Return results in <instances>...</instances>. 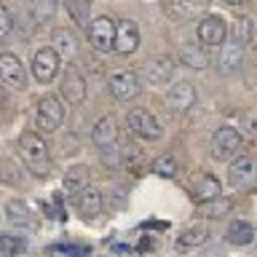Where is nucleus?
<instances>
[{
  "label": "nucleus",
  "mask_w": 257,
  "mask_h": 257,
  "mask_svg": "<svg viewBox=\"0 0 257 257\" xmlns=\"http://www.w3.org/2000/svg\"><path fill=\"white\" fill-rule=\"evenodd\" d=\"M230 212V201L228 198H217V201H212V204H204L201 206V214L204 217H209V220H217V217H222V214H228Z\"/></svg>",
  "instance_id": "nucleus-27"
},
{
  "label": "nucleus",
  "mask_w": 257,
  "mask_h": 257,
  "mask_svg": "<svg viewBox=\"0 0 257 257\" xmlns=\"http://www.w3.org/2000/svg\"><path fill=\"white\" fill-rule=\"evenodd\" d=\"M238 150H241V134H238V128H233V126L217 128L214 137H212V156L217 161H228L233 156H238Z\"/></svg>",
  "instance_id": "nucleus-8"
},
{
  "label": "nucleus",
  "mask_w": 257,
  "mask_h": 257,
  "mask_svg": "<svg viewBox=\"0 0 257 257\" xmlns=\"http://www.w3.org/2000/svg\"><path fill=\"white\" fill-rule=\"evenodd\" d=\"M6 220L14 225V228H30L32 225V214H30V209L24 201L19 198H11L6 204Z\"/></svg>",
  "instance_id": "nucleus-19"
},
{
  "label": "nucleus",
  "mask_w": 257,
  "mask_h": 257,
  "mask_svg": "<svg viewBox=\"0 0 257 257\" xmlns=\"http://www.w3.org/2000/svg\"><path fill=\"white\" fill-rule=\"evenodd\" d=\"M91 142L96 148H112V145H118V123L115 118H99L91 128Z\"/></svg>",
  "instance_id": "nucleus-15"
},
{
  "label": "nucleus",
  "mask_w": 257,
  "mask_h": 257,
  "mask_svg": "<svg viewBox=\"0 0 257 257\" xmlns=\"http://www.w3.org/2000/svg\"><path fill=\"white\" fill-rule=\"evenodd\" d=\"M225 236H228V244H233V246H246L254 241L257 233L246 220H236V222L228 225V233H225Z\"/></svg>",
  "instance_id": "nucleus-20"
},
{
  "label": "nucleus",
  "mask_w": 257,
  "mask_h": 257,
  "mask_svg": "<svg viewBox=\"0 0 257 257\" xmlns=\"http://www.w3.org/2000/svg\"><path fill=\"white\" fill-rule=\"evenodd\" d=\"M166 104L174 112H188L193 104H196V88H193L190 80H180L166 91Z\"/></svg>",
  "instance_id": "nucleus-14"
},
{
  "label": "nucleus",
  "mask_w": 257,
  "mask_h": 257,
  "mask_svg": "<svg viewBox=\"0 0 257 257\" xmlns=\"http://www.w3.org/2000/svg\"><path fill=\"white\" fill-rule=\"evenodd\" d=\"M102 164H107V166H120V164H123V153H120L118 145L102 150Z\"/></svg>",
  "instance_id": "nucleus-32"
},
{
  "label": "nucleus",
  "mask_w": 257,
  "mask_h": 257,
  "mask_svg": "<svg viewBox=\"0 0 257 257\" xmlns=\"http://www.w3.org/2000/svg\"><path fill=\"white\" fill-rule=\"evenodd\" d=\"M75 206H78V212L83 214V217H99L102 214V206H104L102 193L88 185V188H83L80 193H75Z\"/></svg>",
  "instance_id": "nucleus-17"
},
{
  "label": "nucleus",
  "mask_w": 257,
  "mask_h": 257,
  "mask_svg": "<svg viewBox=\"0 0 257 257\" xmlns=\"http://www.w3.org/2000/svg\"><path fill=\"white\" fill-rule=\"evenodd\" d=\"M209 0H172V14L180 19H193V16L204 14Z\"/></svg>",
  "instance_id": "nucleus-24"
},
{
  "label": "nucleus",
  "mask_w": 257,
  "mask_h": 257,
  "mask_svg": "<svg viewBox=\"0 0 257 257\" xmlns=\"http://www.w3.org/2000/svg\"><path fill=\"white\" fill-rule=\"evenodd\" d=\"M51 254H64V257H86L88 254V246H80V244H56L48 249Z\"/></svg>",
  "instance_id": "nucleus-29"
},
{
  "label": "nucleus",
  "mask_w": 257,
  "mask_h": 257,
  "mask_svg": "<svg viewBox=\"0 0 257 257\" xmlns=\"http://www.w3.org/2000/svg\"><path fill=\"white\" fill-rule=\"evenodd\" d=\"M228 6H241V3H246V0H225Z\"/></svg>",
  "instance_id": "nucleus-35"
},
{
  "label": "nucleus",
  "mask_w": 257,
  "mask_h": 257,
  "mask_svg": "<svg viewBox=\"0 0 257 257\" xmlns=\"http://www.w3.org/2000/svg\"><path fill=\"white\" fill-rule=\"evenodd\" d=\"M153 172L158 177H174L177 174V161L172 156H161V158L153 161Z\"/></svg>",
  "instance_id": "nucleus-28"
},
{
  "label": "nucleus",
  "mask_w": 257,
  "mask_h": 257,
  "mask_svg": "<svg viewBox=\"0 0 257 257\" xmlns=\"http://www.w3.org/2000/svg\"><path fill=\"white\" fill-rule=\"evenodd\" d=\"M107 88L110 94L120 102H128V99H137L142 91V80L134 70H120V72H112L107 78Z\"/></svg>",
  "instance_id": "nucleus-4"
},
{
  "label": "nucleus",
  "mask_w": 257,
  "mask_h": 257,
  "mask_svg": "<svg viewBox=\"0 0 257 257\" xmlns=\"http://www.w3.org/2000/svg\"><path fill=\"white\" fill-rule=\"evenodd\" d=\"M249 46L257 48V16H254V19H249Z\"/></svg>",
  "instance_id": "nucleus-33"
},
{
  "label": "nucleus",
  "mask_w": 257,
  "mask_h": 257,
  "mask_svg": "<svg viewBox=\"0 0 257 257\" xmlns=\"http://www.w3.org/2000/svg\"><path fill=\"white\" fill-rule=\"evenodd\" d=\"M51 40H54V51L59 56H64V59H70V56L78 54V40H75V35H72L70 30H64V27L54 30Z\"/></svg>",
  "instance_id": "nucleus-21"
},
{
  "label": "nucleus",
  "mask_w": 257,
  "mask_h": 257,
  "mask_svg": "<svg viewBox=\"0 0 257 257\" xmlns=\"http://www.w3.org/2000/svg\"><path fill=\"white\" fill-rule=\"evenodd\" d=\"M180 62L188 64V67H193V70H204V67L212 64L206 48H201V46H182L180 48Z\"/></svg>",
  "instance_id": "nucleus-23"
},
{
  "label": "nucleus",
  "mask_w": 257,
  "mask_h": 257,
  "mask_svg": "<svg viewBox=\"0 0 257 257\" xmlns=\"http://www.w3.org/2000/svg\"><path fill=\"white\" fill-rule=\"evenodd\" d=\"M19 153H22L24 166L35 177H48V172H51V153H48V145L43 142V137H38L35 132H24L19 137Z\"/></svg>",
  "instance_id": "nucleus-1"
},
{
  "label": "nucleus",
  "mask_w": 257,
  "mask_h": 257,
  "mask_svg": "<svg viewBox=\"0 0 257 257\" xmlns=\"http://www.w3.org/2000/svg\"><path fill=\"white\" fill-rule=\"evenodd\" d=\"M3 104H6V91L0 88V110H3Z\"/></svg>",
  "instance_id": "nucleus-34"
},
{
  "label": "nucleus",
  "mask_w": 257,
  "mask_h": 257,
  "mask_svg": "<svg viewBox=\"0 0 257 257\" xmlns=\"http://www.w3.org/2000/svg\"><path fill=\"white\" fill-rule=\"evenodd\" d=\"M59 64H62V56L54 51V48H38L35 56H32V75H35L38 83H51V80L59 75Z\"/></svg>",
  "instance_id": "nucleus-5"
},
{
  "label": "nucleus",
  "mask_w": 257,
  "mask_h": 257,
  "mask_svg": "<svg viewBox=\"0 0 257 257\" xmlns=\"http://www.w3.org/2000/svg\"><path fill=\"white\" fill-rule=\"evenodd\" d=\"M0 80H3V86L16 88V91L27 88V72H24V64L16 54H0Z\"/></svg>",
  "instance_id": "nucleus-10"
},
{
  "label": "nucleus",
  "mask_w": 257,
  "mask_h": 257,
  "mask_svg": "<svg viewBox=\"0 0 257 257\" xmlns=\"http://www.w3.org/2000/svg\"><path fill=\"white\" fill-rule=\"evenodd\" d=\"M62 94L70 104H80L86 99V78L80 75V70L75 67V64H67V70H64Z\"/></svg>",
  "instance_id": "nucleus-12"
},
{
  "label": "nucleus",
  "mask_w": 257,
  "mask_h": 257,
  "mask_svg": "<svg viewBox=\"0 0 257 257\" xmlns=\"http://www.w3.org/2000/svg\"><path fill=\"white\" fill-rule=\"evenodd\" d=\"M126 123L128 128L137 134V137H142V140H158L161 134V123H158V118L153 115L150 110H145V107H134V110H128V115H126Z\"/></svg>",
  "instance_id": "nucleus-6"
},
{
  "label": "nucleus",
  "mask_w": 257,
  "mask_h": 257,
  "mask_svg": "<svg viewBox=\"0 0 257 257\" xmlns=\"http://www.w3.org/2000/svg\"><path fill=\"white\" fill-rule=\"evenodd\" d=\"M230 40H236V43H241V46L249 43V19H236L233 32H230Z\"/></svg>",
  "instance_id": "nucleus-30"
},
{
  "label": "nucleus",
  "mask_w": 257,
  "mask_h": 257,
  "mask_svg": "<svg viewBox=\"0 0 257 257\" xmlns=\"http://www.w3.org/2000/svg\"><path fill=\"white\" fill-rule=\"evenodd\" d=\"M241 62H244V46H241V43L230 40V43H222L220 46V59H217V64H220L222 72L238 70Z\"/></svg>",
  "instance_id": "nucleus-18"
},
{
  "label": "nucleus",
  "mask_w": 257,
  "mask_h": 257,
  "mask_svg": "<svg viewBox=\"0 0 257 257\" xmlns=\"http://www.w3.org/2000/svg\"><path fill=\"white\" fill-rule=\"evenodd\" d=\"M88 43H91L94 51L107 54L115 48V19L110 16H96V19L88 24Z\"/></svg>",
  "instance_id": "nucleus-3"
},
{
  "label": "nucleus",
  "mask_w": 257,
  "mask_h": 257,
  "mask_svg": "<svg viewBox=\"0 0 257 257\" xmlns=\"http://www.w3.org/2000/svg\"><path fill=\"white\" fill-rule=\"evenodd\" d=\"M174 59H169V56H156V59H148L142 67V75L150 80L153 86H164L169 80L174 78Z\"/></svg>",
  "instance_id": "nucleus-13"
},
{
  "label": "nucleus",
  "mask_w": 257,
  "mask_h": 257,
  "mask_svg": "<svg viewBox=\"0 0 257 257\" xmlns=\"http://www.w3.org/2000/svg\"><path fill=\"white\" fill-rule=\"evenodd\" d=\"M198 43L204 48H220L225 43V35H228V27H225V19L217 14H209L198 22Z\"/></svg>",
  "instance_id": "nucleus-7"
},
{
  "label": "nucleus",
  "mask_w": 257,
  "mask_h": 257,
  "mask_svg": "<svg viewBox=\"0 0 257 257\" xmlns=\"http://www.w3.org/2000/svg\"><path fill=\"white\" fill-rule=\"evenodd\" d=\"M27 249V241L22 236H0V257H16Z\"/></svg>",
  "instance_id": "nucleus-26"
},
{
  "label": "nucleus",
  "mask_w": 257,
  "mask_h": 257,
  "mask_svg": "<svg viewBox=\"0 0 257 257\" xmlns=\"http://www.w3.org/2000/svg\"><path fill=\"white\" fill-rule=\"evenodd\" d=\"M64 120V104L56 94H43L35 104V126L43 134H51Z\"/></svg>",
  "instance_id": "nucleus-2"
},
{
  "label": "nucleus",
  "mask_w": 257,
  "mask_h": 257,
  "mask_svg": "<svg viewBox=\"0 0 257 257\" xmlns=\"http://www.w3.org/2000/svg\"><path fill=\"white\" fill-rule=\"evenodd\" d=\"M220 196H222V185H220V180H217L214 174H204L196 182V188H193V201H196L198 206L212 204V201H217Z\"/></svg>",
  "instance_id": "nucleus-16"
},
{
  "label": "nucleus",
  "mask_w": 257,
  "mask_h": 257,
  "mask_svg": "<svg viewBox=\"0 0 257 257\" xmlns=\"http://www.w3.org/2000/svg\"><path fill=\"white\" fill-rule=\"evenodd\" d=\"M11 30H14L11 14H8V8H6V6H0V43H6V40H8Z\"/></svg>",
  "instance_id": "nucleus-31"
},
{
  "label": "nucleus",
  "mask_w": 257,
  "mask_h": 257,
  "mask_svg": "<svg viewBox=\"0 0 257 257\" xmlns=\"http://www.w3.org/2000/svg\"><path fill=\"white\" fill-rule=\"evenodd\" d=\"M257 180V164L249 156H236V161L228 166V185L236 190H246L252 188Z\"/></svg>",
  "instance_id": "nucleus-9"
},
{
  "label": "nucleus",
  "mask_w": 257,
  "mask_h": 257,
  "mask_svg": "<svg viewBox=\"0 0 257 257\" xmlns=\"http://www.w3.org/2000/svg\"><path fill=\"white\" fill-rule=\"evenodd\" d=\"M140 48V30L132 19H118L115 22V48L112 51L118 54H134Z\"/></svg>",
  "instance_id": "nucleus-11"
},
{
  "label": "nucleus",
  "mask_w": 257,
  "mask_h": 257,
  "mask_svg": "<svg viewBox=\"0 0 257 257\" xmlns=\"http://www.w3.org/2000/svg\"><path fill=\"white\" fill-rule=\"evenodd\" d=\"M206 228H201V225H193V228H185L180 236H177V246L180 249H193V246H201L206 241Z\"/></svg>",
  "instance_id": "nucleus-25"
},
{
  "label": "nucleus",
  "mask_w": 257,
  "mask_h": 257,
  "mask_svg": "<svg viewBox=\"0 0 257 257\" xmlns=\"http://www.w3.org/2000/svg\"><path fill=\"white\" fill-rule=\"evenodd\" d=\"M88 180H91V169L88 166H72L64 172V190L80 193L83 188H88Z\"/></svg>",
  "instance_id": "nucleus-22"
}]
</instances>
